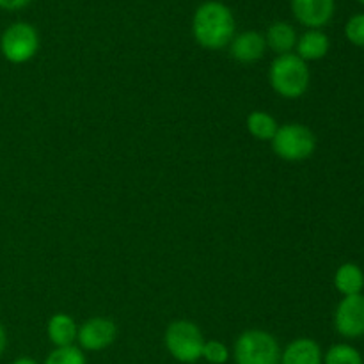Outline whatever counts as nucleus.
<instances>
[{"label":"nucleus","instance_id":"1","mask_svg":"<svg viewBox=\"0 0 364 364\" xmlns=\"http://www.w3.org/2000/svg\"><path fill=\"white\" fill-rule=\"evenodd\" d=\"M237 23L228 6L223 2L201 4L192 20V34L196 43L206 50H220L233 41Z\"/></svg>","mask_w":364,"mask_h":364},{"label":"nucleus","instance_id":"2","mask_svg":"<svg viewBox=\"0 0 364 364\" xmlns=\"http://www.w3.org/2000/svg\"><path fill=\"white\" fill-rule=\"evenodd\" d=\"M270 87L277 96L284 100H297L306 95L311 82L308 63L297 53H284L272 60L269 70Z\"/></svg>","mask_w":364,"mask_h":364},{"label":"nucleus","instance_id":"3","mask_svg":"<svg viewBox=\"0 0 364 364\" xmlns=\"http://www.w3.org/2000/svg\"><path fill=\"white\" fill-rule=\"evenodd\" d=\"M272 151L287 162H304L311 159L316 149V137L306 124H279L276 135L270 141Z\"/></svg>","mask_w":364,"mask_h":364},{"label":"nucleus","instance_id":"4","mask_svg":"<svg viewBox=\"0 0 364 364\" xmlns=\"http://www.w3.org/2000/svg\"><path fill=\"white\" fill-rule=\"evenodd\" d=\"M233 358L237 364H279L281 347L267 331L249 329L235 341Z\"/></svg>","mask_w":364,"mask_h":364},{"label":"nucleus","instance_id":"5","mask_svg":"<svg viewBox=\"0 0 364 364\" xmlns=\"http://www.w3.org/2000/svg\"><path fill=\"white\" fill-rule=\"evenodd\" d=\"M166 348L176 361L180 363H196L203 358V347H205V336L201 329L191 320H174L167 326Z\"/></svg>","mask_w":364,"mask_h":364},{"label":"nucleus","instance_id":"6","mask_svg":"<svg viewBox=\"0 0 364 364\" xmlns=\"http://www.w3.org/2000/svg\"><path fill=\"white\" fill-rule=\"evenodd\" d=\"M39 50L38 31L31 23L18 21L9 25L0 38V52L11 64H25Z\"/></svg>","mask_w":364,"mask_h":364},{"label":"nucleus","instance_id":"7","mask_svg":"<svg viewBox=\"0 0 364 364\" xmlns=\"http://www.w3.org/2000/svg\"><path fill=\"white\" fill-rule=\"evenodd\" d=\"M334 327L348 340L364 336V294L341 299L334 311Z\"/></svg>","mask_w":364,"mask_h":364},{"label":"nucleus","instance_id":"8","mask_svg":"<svg viewBox=\"0 0 364 364\" xmlns=\"http://www.w3.org/2000/svg\"><path fill=\"white\" fill-rule=\"evenodd\" d=\"M117 327L116 323L105 316H95V318L85 320L82 326H78L77 341L82 350L100 352L116 341Z\"/></svg>","mask_w":364,"mask_h":364},{"label":"nucleus","instance_id":"9","mask_svg":"<svg viewBox=\"0 0 364 364\" xmlns=\"http://www.w3.org/2000/svg\"><path fill=\"white\" fill-rule=\"evenodd\" d=\"M291 13L309 28H320L334 14V0H291Z\"/></svg>","mask_w":364,"mask_h":364},{"label":"nucleus","instance_id":"10","mask_svg":"<svg viewBox=\"0 0 364 364\" xmlns=\"http://www.w3.org/2000/svg\"><path fill=\"white\" fill-rule=\"evenodd\" d=\"M267 43L265 36L256 31H245L235 36L230 43V53L237 63L251 64L265 55Z\"/></svg>","mask_w":364,"mask_h":364},{"label":"nucleus","instance_id":"11","mask_svg":"<svg viewBox=\"0 0 364 364\" xmlns=\"http://www.w3.org/2000/svg\"><path fill=\"white\" fill-rule=\"evenodd\" d=\"M323 354L320 345L311 338H297L281 350L279 364H322Z\"/></svg>","mask_w":364,"mask_h":364},{"label":"nucleus","instance_id":"12","mask_svg":"<svg viewBox=\"0 0 364 364\" xmlns=\"http://www.w3.org/2000/svg\"><path fill=\"white\" fill-rule=\"evenodd\" d=\"M46 336L55 347H71L77 341L78 326L66 313H55L46 323Z\"/></svg>","mask_w":364,"mask_h":364},{"label":"nucleus","instance_id":"13","mask_svg":"<svg viewBox=\"0 0 364 364\" xmlns=\"http://www.w3.org/2000/svg\"><path fill=\"white\" fill-rule=\"evenodd\" d=\"M331 48V41L322 31L318 28H309L308 32L297 39V55L301 57L304 63H311V60H320L327 55Z\"/></svg>","mask_w":364,"mask_h":364},{"label":"nucleus","instance_id":"14","mask_svg":"<svg viewBox=\"0 0 364 364\" xmlns=\"http://www.w3.org/2000/svg\"><path fill=\"white\" fill-rule=\"evenodd\" d=\"M297 32L287 21H276L269 27L265 36V43L274 53L277 55H284V53H291L297 46Z\"/></svg>","mask_w":364,"mask_h":364},{"label":"nucleus","instance_id":"15","mask_svg":"<svg viewBox=\"0 0 364 364\" xmlns=\"http://www.w3.org/2000/svg\"><path fill=\"white\" fill-rule=\"evenodd\" d=\"M334 287L343 297L359 295L364 290V272L355 263H343L334 274Z\"/></svg>","mask_w":364,"mask_h":364},{"label":"nucleus","instance_id":"16","mask_svg":"<svg viewBox=\"0 0 364 364\" xmlns=\"http://www.w3.org/2000/svg\"><path fill=\"white\" fill-rule=\"evenodd\" d=\"M245 127H247L249 134L258 141H272L279 124H277L276 117L270 116L269 112L252 110L245 119Z\"/></svg>","mask_w":364,"mask_h":364},{"label":"nucleus","instance_id":"17","mask_svg":"<svg viewBox=\"0 0 364 364\" xmlns=\"http://www.w3.org/2000/svg\"><path fill=\"white\" fill-rule=\"evenodd\" d=\"M323 364H364L358 348L347 343L333 345L323 355Z\"/></svg>","mask_w":364,"mask_h":364},{"label":"nucleus","instance_id":"18","mask_svg":"<svg viewBox=\"0 0 364 364\" xmlns=\"http://www.w3.org/2000/svg\"><path fill=\"white\" fill-rule=\"evenodd\" d=\"M45 364H87V361L80 348L71 345V347H57L55 350L50 352Z\"/></svg>","mask_w":364,"mask_h":364},{"label":"nucleus","instance_id":"19","mask_svg":"<svg viewBox=\"0 0 364 364\" xmlns=\"http://www.w3.org/2000/svg\"><path fill=\"white\" fill-rule=\"evenodd\" d=\"M203 359H206L210 364H224L230 359V350L224 343L217 340L205 341L203 347Z\"/></svg>","mask_w":364,"mask_h":364},{"label":"nucleus","instance_id":"20","mask_svg":"<svg viewBox=\"0 0 364 364\" xmlns=\"http://www.w3.org/2000/svg\"><path fill=\"white\" fill-rule=\"evenodd\" d=\"M345 36L352 45L364 48V13L355 14L348 20L347 27H345Z\"/></svg>","mask_w":364,"mask_h":364},{"label":"nucleus","instance_id":"21","mask_svg":"<svg viewBox=\"0 0 364 364\" xmlns=\"http://www.w3.org/2000/svg\"><path fill=\"white\" fill-rule=\"evenodd\" d=\"M31 0H0V9L6 11H18L23 9L25 6H28Z\"/></svg>","mask_w":364,"mask_h":364},{"label":"nucleus","instance_id":"22","mask_svg":"<svg viewBox=\"0 0 364 364\" xmlns=\"http://www.w3.org/2000/svg\"><path fill=\"white\" fill-rule=\"evenodd\" d=\"M6 347H7V334H6V329H4V326L0 323V358H2Z\"/></svg>","mask_w":364,"mask_h":364},{"label":"nucleus","instance_id":"23","mask_svg":"<svg viewBox=\"0 0 364 364\" xmlns=\"http://www.w3.org/2000/svg\"><path fill=\"white\" fill-rule=\"evenodd\" d=\"M13 364H38V363L31 358H20V359H16Z\"/></svg>","mask_w":364,"mask_h":364},{"label":"nucleus","instance_id":"24","mask_svg":"<svg viewBox=\"0 0 364 364\" xmlns=\"http://www.w3.org/2000/svg\"><path fill=\"white\" fill-rule=\"evenodd\" d=\"M359 2H361V4H363V6H364V0H359Z\"/></svg>","mask_w":364,"mask_h":364}]
</instances>
